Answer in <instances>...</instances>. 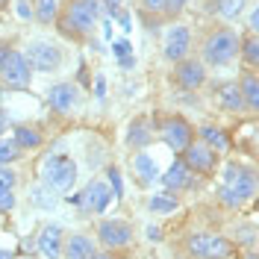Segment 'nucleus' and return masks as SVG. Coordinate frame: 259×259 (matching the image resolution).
Returning <instances> with one entry per match:
<instances>
[{"label":"nucleus","mask_w":259,"mask_h":259,"mask_svg":"<svg viewBox=\"0 0 259 259\" xmlns=\"http://www.w3.org/2000/svg\"><path fill=\"white\" fill-rule=\"evenodd\" d=\"M100 12H103L100 0H68L62 18H59V27L68 35H89L97 27Z\"/></svg>","instance_id":"nucleus-1"},{"label":"nucleus","mask_w":259,"mask_h":259,"mask_svg":"<svg viewBox=\"0 0 259 259\" xmlns=\"http://www.w3.org/2000/svg\"><path fill=\"white\" fill-rule=\"evenodd\" d=\"M41 183H45V189L56 194H65L74 189V183H77V162L71 159L68 153H53L45 159L41 165Z\"/></svg>","instance_id":"nucleus-2"},{"label":"nucleus","mask_w":259,"mask_h":259,"mask_svg":"<svg viewBox=\"0 0 259 259\" xmlns=\"http://www.w3.org/2000/svg\"><path fill=\"white\" fill-rule=\"evenodd\" d=\"M239 53V35L233 30H215L203 41V59L209 65H227Z\"/></svg>","instance_id":"nucleus-3"},{"label":"nucleus","mask_w":259,"mask_h":259,"mask_svg":"<svg viewBox=\"0 0 259 259\" xmlns=\"http://www.w3.org/2000/svg\"><path fill=\"white\" fill-rule=\"evenodd\" d=\"M189 253L194 259H224L230 253V242L209 233H194L189 239Z\"/></svg>","instance_id":"nucleus-4"},{"label":"nucleus","mask_w":259,"mask_h":259,"mask_svg":"<svg viewBox=\"0 0 259 259\" xmlns=\"http://www.w3.org/2000/svg\"><path fill=\"white\" fill-rule=\"evenodd\" d=\"M24 59H27V65H30L32 71H56L59 68V62H62V53H59V48L56 45H50V41H32L30 48H27V53H24Z\"/></svg>","instance_id":"nucleus-5"},{"label":"nucleus","mask_w":259,"mask_h":259,"mask_svg":"<svg viewBox=\"0 0 259 259\" xmlns=\"http://www.w3.org/2000/svg\"><path fill=\"white\" fill-rule=\"evenodd\" d=\"M0 74H3L6 89H27V85H30V77H32V68L27 65L24 53L12 50L9 59H6V65L0 68Z\"/></svg>","instance_id":"nucleus-6"},{"label":"nucleus","mask_w":259,"mask_h":259,"mask_svg":"<svg viewBox=\"0 0 259 259\" xmlns=\"http://www.w3.org/2000/svg\"><path fill=\"white\" fill-rule=\"evenodd\" d=\"M224 189H230L233 194H239L242 200H250L256 192V177L253 171L239 168V165H227L224 168Z\"/></svg>","instance_id":"nucleus-7"},{"label":"nucleus","mask_w":259,"mask_h":259,"mask_svg":"<svg viewBox=\"0 0 259 259\" xmlns=\"http://www.w3.org/2000/svg\"><path fill=\"white\" fill-rule=\"evenodd\" d=\"M189 41H192V32L189 27H171V30L165 32V59L168 62H183L186 59V53H189Z\"/></svg>","instance_id":"nucleus-8"},{"label":"nucleus","mask_w":259,"mask_h":259,"mask_svg":"<svg viewBox=\"0 0 259 259\" xmlns=\"http://www.w3.org/2000/svg\"><path fill=\"white\" fill-rule=\"evenodd\" d=\"M162 136H165V142H168L171 150L183 153L186 147L192 145V124L186 118H168L165 127H162Z\"/></svg>","instance_id":"nucleus-9"},{"label":"nucleus","mask_w":259,"mask_h":259,"mask_svg":"<svg viewBox=\"0 0 259 259\" xmlns=\"http://www.w3.org/2000/svg\"><path fill=\"white\" fill-rule=\"evenodd\" d=\"M97 239L103 247H127L133 242V230L127 221H103L97 227Z\"/></svg>","instance_id":"nucleus-10"},{"label":"nucleus","mask_w":259,"mask_h":259,"mask_svg":"<svg viewBox=\"0 0 259 259\" xmlns=\"http://www.w3.org/2000/svg\"><path fill=\"white\" fill-rule=\"evenodd\" d=\"M48 103L56 112H74L80 106V89L74 82H56L48 92Z\"/></svg>","instance_id":"nucleus-11"},{"label":"nucleus","mask_w":259,"mask_h":259,"mask_svg":"<svg viewBox=\"0 0 259 259\" xmlns=\"http://www.w3.org/2000/svg\"><path fill=\"white\" fill-rule=\"evenodd\" d=\"M35 250L48 259L62 256V227L59 224H45L35 236Z\"/></svg>","instance_id":"nucleus-12"},{"label":"nucleus","mask_w":259,"mask_h":259,"mask_svg":"<svg viewBox=\"0 0 259 259\" xmlns=\"http://www.w3.org/2000/svg\"><path fill=\"white\" fill-rule=\"evenodd\" d=\"M80 203L89 212H106V206L112 203V189L103 180H92L85 186V192L80 194Z\"/></svg>","instance_id":"nucleus-13"},{"label":"nucleus","mask_w":259,"mask_h":259,"mask_svg":"<svg viewBox=\"0 0 259 259\" xmlns=\"http://www.w3.org/2000/svg\"><path fill=\"white\" fill-rule=\"evenodd\" d=\"M215 150L206 147L203 142H192V145L183 150V162H186V168L189 171H212L215 168Z\"/></svg>","instance_id":"nucleus-14"},{"label":"nucleus","mask_w":259,"mask_h":259,"mask_svg":"<svg viewBox=\"0 0 259 259\" xmlns=\"http://www.w3.org/2000/svg\"><path fill=\"white\" fill-rule=\"evenodd\" d=\"M177 82L183 89H200L206 82V68L197 59H183L177 62Z\"/></svg>","instance_id":"nucleus-15"},{"label":"nucleus","mask_w":259,"mask_h":259,"mask_svg":"<svg viewBox=\"0 0 259 259\" xmlns=\"http://www.w3.org/2000/svg\"><path fill=\"white\" fill-rule=\"evenodd\" d=\"M62 253L68 259H89L95 253V242L89 236H82V233H74L68 242H62Z\"/></svg>","instance_id":"nucleus-16"},{"label":"nucleus","mask_w":259,"mask_h":259,"mask_svg":"<svg viewBox=\"0 0 259 259\" xmlns=\"http://www.w3.org/2000/svg\"><path fill=\"white\" fill-rule=\"evenodd\" d=\"M218 100H221V106L230 109V112H242V109H247L242 92H239V82H221V85H218Z\"/></svg>","instance_id":"nucleus-17"},{"label":"nucleus","mask_w":259,"mask_h":259,"mask_svg":"<svg viewBox=\"0 0 259 259\" xmlns=\"http://www.w3.org/2000/svg\"><path fill=\"white\" fill-rule=\"evenodd\" d=\"M162 183H165V189H171V192H177V189H186L189 183H192V171L186 168V162L177 159L168 171H165V177H162Z\"/></svg>","instance_id":"nucleus-18"},{"label":"nucleus","mask_w":259,"mask_h":259,"mask_svg":"<svg viewBox=\"0 0 259 259\" xmlns=\"http://www.w3.org/2000/svg\"><path fill=\"white\" fill-rule=\"evenodd\" d=\"M200 142L206 147H212L215 153H221V150H227L230 147V139H227V133L221 127H212V124H206V127H200Z\"/></svg>","instance_id":"nucleus-19"},{"label":"nucleus","mask_w":259,"mask_h":259,"mask_svg":"<svg viewBox=\"0 0 259 259\" xmlns=\"http://www.w3.org/2000/svg\"><path fill=\"white\" fill-rule=\"evenodd\" d=\"M133 168H136V174L142 183H150V180L159 177V168H156V159L150 156V153H136V159H133Z\"/></svg>","instance_id":"nucleus-20"},{"label":"nucleus","mask_w":259,"mask_h":259,"mask_svg":"<svg viewBox=\"0 0 259 259\" xmlns=\"http://www.w3.org/2000/svg\"><path fill=\"white\" fill-rule=\"evenodd\" d=\"M32 18L41 24H53L59 18V3L56 0H35L32 3Z\"/></svg>","instance_id":"nucleus-21"},{"label":"nucleus","mask_w":259,"mask_h":259,"mask_svg":"<svg viewBox=\"0 0 259 259\" xmlns=\"http://www.w3.org/2000/svg\"><path fill=\"white\" fill-rule=\"evenodd\" d=\"M18 147H27V150H35V147H41V133L35 127H15V139H12Z\"/></svg>","instance_id":"nucleus-22"},{"label":"nucleus","mask_w":259,"mask_h":259,"mask_svg":"<svg viewBox=\"0 0 259 259\" xmlns=\"http://www.w3.org/2000/svg\"><path fill=\"white\" fill-rule=\"evenodd\" d=\"M239 92H242V97H244V106H247V109H256L259 106V80L253 74H247V77L239 82Z\"/></svg>","instance_id":"nucleus-23"},{"label":"nucleus","mask_w":259,"mask_h":259,"mask_svg":"<svg viewBox=\"0 0 259 259\" xmlns=\"http://www.w3.org/2000/svg\"><path fill=\"white\" fill-rule=\"evenodd\" d=\"M150 142V133H147V121L145 118H136L130 124V133H127V145L130 147H145Z\"/></svg>","instance_id":"nucleus-24"},{"label":"nucleus","mask_w":259,"mask_h":259,"mask_svg":"<svg viewBox=\"0 0 259 259\" xmlns=\"http://www.w3.org/2000/svg\"><path fill=\"white\" fill-rule=\"evenodd\" d=\"M150 212H156V215H171V212H177V197L174 194H168V192H162V194H153L150 197Z\"/></svg>","instance_id":"nucleus-25"},{"label":"nucleus","mask_w":259,"mask_h":259,"mask_svg":"<svg viewBox=\"0 0 259 259\" xmlns=\"http://www.w3.org/2000/svg\"><path fill=\"white\" fill-rule=\"evenodd\" d=\"M244 12V0H218V15L227 21H236Z\"/></svg>","instance_id":"nucleus-26"},{"label":"nucleus","mask_w":259,"mask_h":259,"mask_svg":"<svg viewBox=\"0 0 259 259\" xmlns=\"http://www.w3.org/2000/svg\"><path fill=\"white\" fill-rule=\"evenodd\" d=\"M239 48L244 50V62L247 65H259V41H256V35H247L244 45H239Z\"/></svg>","instance_id":"nucleus-27"},{"label":"nucleus","mask_w":259,"mask_h":259,"mask_svg":"<svg viewBox=\"0 0 259 259\" xmlns=\"http://www.w3.org/2000/svg\"><path fill=\"white\" fill-rule=\"evenodd\" d=\"M21 147L12 142V139H0V165H9L12 159H18Z\"/></svg>","instance_id":"nucleus-28"},{"label":"nucleus","mask_w":259,"mask_h":259,"mask_svg":"<svg viewBox=\"0 0 259 259\" xmlns=\"http://www.w3.org/2000/svg\"><path fill=\"white\" fill-rule=\"evenodd\" d=\"M15 180L18 174L9 165H0V192H15Z\"/></svg>","instance_id":"nucleus-29"},{"label":"nucleus","mask_w":259,"mask_h":259,"mask_svg":"<svg viewBox=\"0 0 259 259\" xmlns=\"http://www.w3.org/2000/svg\"><path fill=\"white\" fill-rule=\"evenodd\" d=\"M109 183H112V197H124V183H121V171L118 168H109Z\"/></svg>","instance_id":"nucleus-30"},{"label":"nucleus","mask_w":259,"mask_h":259,"mask_svg":"<svg viewBox=\"0 0 259 259\" xmlns=\"http://www.w3.org/2000/svg\"><path fill=\"white\" fill-rule=\"evenodd\" d=\"M32 197H35V203H38V206H53V203H56V200H53V192L45 189V186H41V189H35Z\"/></svg>","instance_id":"nucleus-31"},{"label":"nucleus","mask_w":259,"mask_h":259,"mask_svg":"<svg viewBox=\"0 0 259 259\" xmlns=\"http://www.w3.org/2000/svg\"><path fill=\"white\" fill-rule=\"evenodd\" d=\"M15 209V192H0V212Z\"/></svg>","instance_id":"nucleus-32"},{"label":"nucleus","mask_w":259,"mask_h":259,"mask_svg":"<svg viewBox=\"0 0 259 259\" xmlns=\"http://www.w3.org/2000/svg\"><path fill=\"white\" fill-rule=\"evenodd\" d=\"M18 18H21V21H30V18H32V3L18 0Z\"/></svg>","instance_id":"nucleus-33"},{"label":"nucleus","mask_w":259,"mask_h":259,"mask_svg":"<svg viewBox=\"0 0 259 259\" xmlns=\"http://www.w3.org/2000/svg\"><path fill=\"white\" fill-rule=\"evenodd\" d=\"M115 53H118V59H124V56H133V53H130V41H127V38L115 41Z\"/></svg>","instance_id":"nucleus-34"},{"label":"nucleus","mask_w":259,"mask_h":259,"mask_svg":"<svg viewBox=\"0 0 259 259\" xmlns=\"http://www.w3.org/2000/svg\"><path fill=\"white\" fill-rule=\"evenodd\" d=\"M145 3V9L150 12H165V0H142Z\"/></svg>","instance_id":"nucleus-35"},{"label":"nucleus","mask_w":259,"mask_h":259,"mask_svg":"<svg viewBox=\"0 0 259 259\" xmlns=\"http://www.w3.org/2000/svg\"><path fill=\"white\" fill-rule=\"evenodd\" d=\"M186 3H189V0H165V9H168V12L174 15V12H180V9H183Z\"/></svg>","instance_id":"nucleus-36"},{"label":"nucleus","mask_w":259,"mask_h":259,"mask_svg":"<svg viewBox=\"0 0 259 259\" xmlns=\"http://www.w3.org/2000/svg\"><path fill=\"white\" fill-rule=\"evenodd\" d=\"M95 95L97 97L106 95V80H103V77H97V80H95Z\"/></svg>","instance_id":"nucleus-37"},{"label":"nucleus","mask_w":259,"mask_h":259,"mask_svg":"<svg viewBox=\"0 0 259 259\" xmlns=\"http://www.w3.org/2000/svg\"><path fill=\"white\" fill-rule=\"evenodd\" d=\"M9 127V118H6V112L0 109V139H3V130Z\"/></svg>","instance_id":"nucleus-38"},{"label":"nucleus","mask_w":259,"mask_h":259,"mask_svg":"<svg viewBox=\"0 0 259 259\" xmlns=\"http://www.w3.org/2000/svg\"><path fill=\"white\" fill-rule=\"evenodd\" d=\"M9 53H12V50H9V48H3V45H0V68L6 65V59H9Z\"/></svg>","instance_id":"nucleus-39"},{"label":"nucleus","mask_w":259,"mask_h":259,"mask_svg":"<svg viewBox=\"0 0 259 259\" xmlns=\"http://www.w3.org/2000/svg\"><path fill=\"white\" fill-rule=\"evenodd\" d=\"M256 27H259V18H256V12H250V30L256 32Z\"/></svg>","instance_id":"nucleus-40"},{"label":"nucleus","mask_w":259,"mask_h":259,"mask_svg":"<svg viewBox=\"0 0 259 259\" xmlns=\"http://www.w3.org/2000/svg\"><path fill=\"white\" fill-rule=\"evenodd\" d=\"M89 259H115V256H112V253H97V250H95Z\"/></svg>","instance_id":"nucleus-41"},{"label":"nucleus","mask_w":259,"mask_h":259,"mask_svg":"<svg viewBox=\"0 0 259 259\" xmlns=\"http://www.w3.org/2000/svg\"><path fill=\"white\" fill-rule=\"evenodd\" d=\"M0 259H15V256H12V250H6V247H0Z\"/></svg>","instance_id":"nucleus-42"},{"label":"nucleus","mask_w":259,"mask_h":259,"mask_svg":"<svg viewBox=\"0 0 259 259\" xmlns=\"http://www.w3.org/2000/svg\"><path fill=\"white\" fill-rule=\"evenodd\" d=\"M121 65H124V68H133L136 62H133V56H124V59H121Z\"/></svg>","instance_id":"nucleus-43"},{"label":"nucleus","mask_w":259,"mask_h":259,"mask_svg":"<svg viewBox=\"0 0 259 259\" xmlns=\"http://www.w3.org/2000/svg\"><path fill=\"white\" fill-rule=\"evenodd\" d=\"M244 259H256V250H250V253H247Z\"/></svg>","instance_id":"nucleus-44"},{"label":"nucleus","mask_w":259,"mask_h":259,"mask_svg":"<svg viewBox=\"0 0 259 259\" xmlns=\"http://www.w3.org/2000/svg\"><path fill=\"white\" fill-rule=\"evenodd\" d=\"M18 259H32V256H27V253H24V256H18Z\"/></svg>","instance_id":"nucleus-45"},{"label":"nucleus","mask_w":259,"mask_h":259,"mask_svg":"<svg viewBox=\"0 0 259 259\" xmlns=\"http://www.w3.org/2000/svg\"><path fill=\"white\" fill-rule=\"evenodd\" d=\"M109 3H121V0H109Z\"/></svg>","instance_id":"nucleus-46"},{"label":"nucleus","mask_w":259,"mask_h":259,"mask_svg":"<svg viewBox=\"0 0 259 259\" xmlns=\"http://www.w3.org/2000/svg\"><path fill=\"white\" fill-rule=\"evenodd\" d=\"M3 3H6V0H0V6H3Z\"/></svg>","instance_id":"nucleus-47"}]
</instances>
